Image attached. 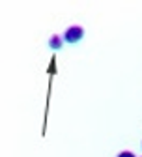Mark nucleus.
Listing matches in <instances>:
<instances>
[{
  "mask_svg": "<svg viewBox=\"0 0 142 157\" xmlns=\"http://www.w3.org/2000/svg\"><path fill=\"white\" fill-rule=\"evenodd\" d=\"M83 36H84V30L80 26H69L66 30V34H64V39L67 43H77V41L83 39Z\"/></svg>",
  "mask_w": 142,
  "mask_h": 157,
  "instance_id": "obj_1",
  "label": "nucleus"
},
{
  "mask_svg": "<svg viewBox=\"0 0 142 157\" xmlns=\"http://www.w3.org/2000/svg\"><path fill=\"white\" fill-rule=\"evenodd\" d=\"M49 45L52 49H60V47H62V37H60V36H52L51 41H49Z\"/></svg>",
  "mask_w": 142,
  "mask_h": 157,
  "instance_id": "obj_2",
  "label": "nucleus"
},
{
  "mask_svg": "<svg viewBox=\"0 0 142 157\" xmlns=\"http://www.w3.org/2000/svg\"><path fill=\"white\" fill-rule=\"evenodd\" d=\"M118 157H135V153H131V151H121Z\"/></svg>",
  "mask_w": 142,
  "mask_h": 157,
  "instance_id": "obj_3",
  "label": "nucleus"
}]
</instances>
